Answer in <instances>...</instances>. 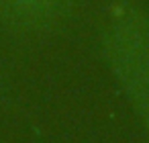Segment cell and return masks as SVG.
I'll return each mask as SVG.
<instances>
[{
	"instance_id": "cell-1",
	"label": "cell",
	"mask_w": 149,
	"mask_h": 143,
	"mask_svg": "<svg viewBox=\"0 0 149 143\" xmlns=\"http://www.w3.org/2000/svg\"><path fill=\"white\" fill-rule=\"evenodd\" d=\"M102 51L149 139V15L120 2L104 29Z\"/></svg>"
},
{
	"instance_id": "cell-2",
	"label": "cell",
	"mask_w": 149,
	"mask_h": 143,
	"mask_svg": "<svg viewBox=\"0 0 149 143\" xmlns=\"http://www.w3.org/2000/svg\"><path fill=\"white\" fill-rule=\"evenodd\" d=\"M74 0H0V21L19 33H45L61 25Z\"/></svg>"
}]
</instances>
